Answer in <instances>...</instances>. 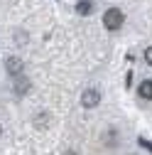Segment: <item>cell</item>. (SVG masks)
<instances>
[{
	"label": "cell",
	"mask_w": 152,
	"mask_h": 155,
	"mask_svg": "<svg viewBox=\"0 0 152 155\" xmlns=\"http://www.w3.org/2000/svg\"><path fill=\"white\" fill-rule=\"evenodd\" d=\"M123 12L118 10V8H110V10H106L103 12V27L106 30H118L120 25H123Z\"/></svg>",
	"instance_id": "1"
},
{
	"label": "cell",
	"mask_w": 152,
	"mask_h": 155,
	"mask_svg": "<svg viewBox=\"0 0 152 155\" xmlns=\"http://www.w3.org/2000/svg\"><path fill=\"white\" fill-rule=\"evenodd\" d=\"M98 104H101V94L96 89H86L84 96H81V106L84 108H96Z\"/></svg>",
	"instance_id": "2"
},
{
	"label": "cell",
	"mask_w": 152,
	"mask_h": 155,
	"mask_svg": "<svg viewBox=\"0 0 152 155\" xmlns=\"http://www.w3.org/2000/svg\"><path fill=\"white\" fill-rule=\"evenodd\" d=\"M138 91H140V96H142V99H147V101H152V81H150V79H147V81H142Z\"/></svg>",
	"instance_id": "3"
},
{
	"label": "cell",
	"mask_w": 152,
	"mask_h": 155,
	"mask_svg": "<svg viewBox=\"0 0 152 155\" xmlns=\"http://www.w3.org/2000/svg\"><path fill=\"white\" fill-rule=\"evenodd\" d=\"M91 10H93L91 0H79V3H76V12H79V15H88Z\"/></svg>",
	"instance_id": "4"
},
{
	"label": "cell",
	"mask_w": 152,
	"mask_h": 155,
	"mask_svg": "<svg viewBox=\"0 0 152 155\" xmlns=\"http://www.w3.org/2000/svg\"><path fill=\"white\" fill-rule=\"evenodd\" d=\"M8 71H10V74H20V71H22V62L10 57V59H8Z\"/></svg>",
	"instance_id": "5"
},
{
	"label": "cell",
	"mask_w": 152,
	"mask_h": 155,
	"mask_svg": "<svg viewBox=\"0 0 152 155\" xmlns=\"http://www.w3.org/2000/svg\"><path fill=\"white\" fill-rule=\"evenodd\" d=\"M145 62L152 67V47H147V49H145Z\"/></svg>",
	"instance_id": "6"
}]
</instances>
